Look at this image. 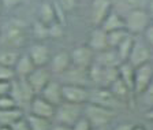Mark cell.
<instances>
[{"label":"cell","instance_id":"cell-33","mask_svg":"<svg viewBox=\"0 0 153 130\" xmlns=\"http://www.w3.org/2000/svg\"><path fill=\"white\" fill-rule=\"evenodd\" d=\"M15 78L13 67H7L0 64V81H13Z\"/></svg>","mask_w":153,"mask_h":130},{"label":"cell","instance_id":"cell-17","mask_svg":"<svg viewBox=\"0 0 153 130\" xmlns=\"http://www.w3.org/2000/svg\"><path fill=\"white\" fill-rule=\"evenodd\" d=\"M94 62L102 67H118L122 63L114 48H107L94 55Z\"/></svg>","mask_w":153,"mask_h":130},{"label":"cell","instance_id":"cell-9","mask_svg":"<svg viewBox=\"0 0 153 130\" xmlns=\"http://www.w3.org/2000/svg\"><path fill=\"white\" fill-rule=\"evenodd\" d=\"M94 52L88 44L78 45L70 52L71 66L79 67V69H89L94 62Z\"/></svg>","mask_w":153,"mask_h":130},{"label":"cell","instance_id":"cell-8","mask_svg":"<svg viewBox=\"0 0 153 130\" xmlns=\"http://www.w3.org/2000/svg\"><path fill=\"white\" fill-rule=\"evenodd\" d=\"M52 75L53 74L51 73L48 66H38L34 67V70L26 77V81L30 85L34 95H38L42 90V88L52 79Z\"/></svg>","mask_w":153,"mask_h":130},{"label":"cell","instance_id":"cell-20","mask_svg":"<svg viewBox=\"0 0 153 130\" xmlns=\"http://www.w3.org/2000/svg\"><path fill=\"white\" fill-rule=\"evenodd\" d=\"M146 3L148 0H112L114 10H116L122 15L128 13L130 10L146 8Z\"/></svg>","mask_w":153,"mask_h":130},{"label":"cell","instance_id":"cell-43","mask_svg":"<svg viewBox=\"0 0 153 130\" xmlns=\"http://www.w3.org/2000/svg\"><path fill=\"white\" fill-rule=\"evenodd\" d=\"M145 117H146V119H149V121H153V107L148 110V112L145 114Z\"/></svg>","mask_w":153,"mask_h":130},{"label":"cell","instance_id":"cell-45","mask_svg":"<svg viewBox=\"0 0 153 130\" xmlns=\"http://www.w3.org/2000/svg\"><path fill=\"white\" fill-rule=\"evenodd\" d=\"M1 10H3V4H1V0H0V14H1Z\"/></svg>","mask_w":153,"mask_h":130},{"label":"cell","instance_id":"cell-40","mask_svg":"<svg viewBox=\"0 0 153 130\" xmlns=\"http://www.w3.org/2000/svg\"><path fill=\"white\" fill-rule=\"evenodd\" d=\"M49 130H71V126H68V125H64V123H59V122H56L55 125H52L51 129Z\"/></svg>","mask_w":153,"mask_h":130},{"label":"cell","instance_id":"cell-48","mask_svg":"<svg viewBox=\"0 0 153 130\" xmlns=\"http://www.w3.org/2000/svg\"><path fill=\"white\" fill-rule=\"evenodd\" d=\"M92 130H94V129H92Z\"/></svg>","mask_w":153,"mask_h":130},{"label":"cell","instance_id":"cell-14","mask_svg":"<svg viewBox=\"0 0 153 130\" xmlns=\"http://www.w3.org/2000/svg\"><path fill=\"white\" fill-rule=\"evenodd\" d=\"M55 110H56V107L52 105L51 103H48L40 95H36L30 102V114L37 115V117L52 119L55 117Z\"/></svg>","mask_w":153,"mask_h":130},{"label":"cell","instance_id":"cell-16","mask_svg":"<svg viewBox=\"0 0 153 130\" xmlns=\"http://www.w3.org/2000/svg\"><path fill=\"white\" fill-rule=\"evenodd\" d=\"M88 45L92 48L94 54H97V52H101V51H104V49H107V48H108L107 32H105V30H102L100 26H94V29H93L92 32H90Z\"/></svg>","mask_w":153,"mask_h":130},{"label":"cell","instance_id":"cell-3","mask_svg":"<svg viewBox=\"0 0 153 130\" xmlns=\"http://www.w3.org/2000/svg\"><path fill=\"white\" fill-rule=\"evenodd\" d=\"M83 115V104H75V103L62 102L56 105L55 110V119L59 123H64L68 126H73L78 119Z\"/></svg>","mask_w":153,"mask_h":130},{"label":"cell","instance_id":"cell-31","mask_svg":"<svg viewBox=\"0 0 153 130\" xmlns=\"http://www.w3.org/2000/svg\"><path fill=\"white\" fill-rule=\"evenodd\" d=\"M48 34L52 38H59L63 36V25L60 21H55L51 25H48Z\"/></svg>","mask_w":153,"mask_h":130},{"label":"cell","instance_id":"cell-37","mask_svg":"<svg viewBox=\"0 0 153 130\" xmlns=\"http://www.w3.org/2000/svg\"><path fill=\"white\" fill-rule=\"evenodd\" d=\"M59 6L63 10L64 13L66 11H71L75 7V0H59Z\"/></svg>","mask_w":153,"mask_h":130},{"label":"cell","instance_id":"cell-38","mask_svg":"<svg viewBox=\"0 0 153 130\" xmlns=\"http://www.w3.org/2000/svg\"><path fill=\"white\" fill-rule=\"evenodd\" d=\"M11 90V81H0V96L8 95Z\"/></svg>","mask_w":153,"mask_h":130},{"label":"cell","instance_id":"cell-19","mask_svg":"<svg viewBox=\"0 0 153 130\" xmlns=\"http://www.w3.org/2000/svg\"><path fill=\"white\" fill-rule=\"evenodd\" d=\"M34 63L27 55V52L23 55H19L18 61H16L15 66H14V73H15L16 78H26L29 74L34 70Z\"/></svg>","mask_w":153,"mask_h":130},{"label":"cell","instance_id":"cell-34","mask_svg":"<svg viewBox=\"0 0 153 130\" xmlns=\"http://www.w3.org/2000/svg\"><path fill=\"white\" fill-rule=\"evenodd\" d=\"M92 129H93V127L90 126L89 121H88L83 115L73 125V126H71V130H92Z\"/></svg>","mask_w":153,"mask_h":130},{"label":"cell","instance_id":"cell-26","mask_svg":"<svg viewBox=\"0 0 153 130\" xmlns=\"http://www.w3.org/2000/svg\"><path fill=\"white\" fill-rule=\"evenodd\" d=\"M26 119H27V123L30 126V130H49L52 126L51 119L37 117V115L33 114H29L26 117Z\"/></svg>","mask_w":153,"mask_h":130},{"label":"cell","instance_id":"cell-6","mask_svg":"<svg viewBox=\"0 0 153 130\" xmlns=\"http://www.w3.org/2000/svg\"><path fill=\"white\" fill-rule=\"evenodd\" d=\"M89 102L94 103V104H99V105H101V107L109 108V110H114V111L118 107L123 105V103H122L119 99L115 97V95L109 90V88H102V86H100V88H97L90 92Z\"/></svg>","mask_w":153,"mask_h":130},{"label":"cell","instance_id":"cell-29","mask_svg":"<svg viewBox=\"0 0 153 130\" xmlns=\"http://www.w3.org/2000/svg\"><path fill=\"white\" fill-rule=\"evenodd\" d=\"M33 34H34V37L37 38L38 41H42V40L48 38L49 37V34H48V25L40 22L37 19L34 22V25H33Z\"/></svg>","mask_w":153,"mask_h":130},{"label":"cell","instance_id":"cell-35","mask_svg":"<svg viewBox=\"0 0 153 130\" xmlns=\"http://www.w3.org/2000/svg\"><path fill=\"white\" fill-rule=\"evenodd\" d=\"M10 130H30V126H29L27 123V119H26V117L23 115L22 118H19L16 122H14L11 126L8 127Z\"/></svg>","mask_w":153,"mask_h":130},{"label":"cell","instance_id":"cell-42","mask_svg":"<svg viewBox=\"0 0 153 130\" xmlns=\"http://www.w3.org/2000/svg\"><path fill=\"white\" fill-rule=\"evenodd\" d=\"M146 10L150 15H153V0H148L146 3Z\"/></svg>","mask_w":153,"mask_h":130},{"label":"cell","instance_id":"cell-4","mask_svg":"<svg viewBox=\"0 0 153 130\" xmlns=\"http://www.w3.org/2000/svg\"><path fill=\"white\" fill-rule=\"evenodd\" d=\"M150 56H152V49L150 47L145 43L143 38H141V36H135L131 47V51L128 54L127 58V63L133 67H138L141 64L149 63L150 62Z\"/></svg>","mask_w":153,"mask_h":130},{"label":"cell","instance_id":"cell-30","mask_svg":"<svg viewBox=\"0 0 153 130\" xmlns=\"http://www.w3.org/2000/svg\"><path fill=\"white\" fill-rule=\"evenodd\" d=\"M138 97H141V103L149 110L153 107V78L150 81V84L148 85V88L141 93Z\"/></svg>","mask_w":153,"mask_h":130},{"label":"cell","instance_id":"cell-32","mask_svg":"<svg viewBox=\"0 0 153 130\" xmlns=\"http://www.w3.org/2000/svg\"><path fill=\"white\" fill-rule=\"evenodd\" d=\"M13 107H19L16 104V102L13 99V96L10 95H4L0 96V110H6V108H13Z\"/></svg>","mask_w":153,"mask_h":130},{"label":"cell","instance_id":"cell-44","mask_svg":"<svg viewBox=\"0 0 153 130\" xmlns=\"http://www.w3.org/2000/svg\"><path fill=\"white\" fill-rule=\"evenodd\" d=\"M131 130H145V127H142V126H133V127H131Z\"/></svg>","mask_w":153,"mask_h":130},{"label":"cell","instance_id":"cell-25","mask_svg":"<svg viewBox=\"0 0 153 130\" xmlns=\"http://www.w3.org/2000/svg\"><path fill=\"white\" fill-rule=\"evenodd\" d=\"M134 38H135V36L128 34L126 38H123V41H120V44H119L118 47L114 48L115 51H116V54H118V56H119V59H120L122 63L127 61L128 54H130L131 47H133Z\"/></svg>","mask_w":153,"mask_h":130},{"label":"cell","instance_id":"cell-47","mask_svg":"<svg viewBox=\"0 0 153 130\" xmlns=\"http://www.w3.org/2000/svg\"><path fill=\"white\" fill-rule=\"evenodd\" d=\"M150 16H152V21H153V15H150Z\"/></svg>","mask_w":153,"mask_h":130},{"label":"cell","instance_id":"cell-23","mask_svg":"<svg viewBox=\"0 0 153 130\" xmlns=\"http://www.w3.org/2000/svg\"><path fill=\"white\" fill-rule=\"evenodd\" d=\"M108 88H109V90H111V92L115 95V97L119 99L122 103L127 102L128 96L133 95V92H131L130 89L127 88V85H126V84H124L120 78L115 79V81L108 86Z\"/></svg>","mask_w":153,"mask_h":130},{"label":"cell","instance_id":"cell-39","mask_svg":"<svg viewBox=\"0 0 153 130\" xmlns=\"http://www.w3.org/2000/svg\"><path fill=\"white\" fill-rule=\"evenodd\" d=\"M22 3V0H1L3 8H15Z\"/></svg>","mask_w":153,"mask_h":130},{"label":"cell","instance_id":"cell-46","mask_svg":"<svg viewBox=\"0 0 153 130\" xmlns=\"http://www.w3.org/2000/svg\"><path fill=\"white\" fill-rule=\"evenodd\" d=\"M0 130H10L8 127H3V126H0Z\"/></svg>","mask_w":153,"mask_h":130},{"label":"cell","instance_id":"cell-36","mask_svg":"<svg viewBox=\"0 0 153 130\" xmlns=\"http://www.w3.org/2000/svg\"><path fill=\"white\" fill-rule=\"evenodd\" d=\"M142 36H143L145 43L150 47V49H153V21L148 25V28L145 29V32L142 33Z\"/></svg>","mask_w":153,"mask_h":130},{"label":"cell","instance_id":"cell-21","mask_svg":"<svg viewBox=\"0 0 153 130\" xmlns=\"http://www.w3.org/2000/svg\"><path fill=\"white\" fill-rule=\"evenodd\" d=\"M38 21L45 25H51L52 22L57 21V11L56 7L52 3L42 1L38 7Z\"/></svg>","mask_w":153,"mask_h":130},{"label":"cell","instance_id":"cell-28","mask_svg":"<svg viewBox=\"0 0 153 130\" xmlns=\"http://www.w3.org/2000/svg\"><path fill=\"white\" fill-rule=\"evenodd\" d=\"M130 33L126 29H118V30H112L107 33V40H108V48H116L123 38H126Z\"/></svg>","mask_w":153,"mask_h":130},{"label":"cell","instance_id":"cell-11","mask_svg":"<svg viewBox=\"0 0 153 130\" xmlns=\"http://www.w3.org/2000/svg\"><path fill=\"white\" fill-rule=\"evenodd\" d=\"M114 8L112 0H93L90 6V21L93 26H100L104 18Z\"/></svg>","mask_w":153,"mask_h":130},{"label":"cell","instance_id":"cell-2","mask_svg":"<svg viewBox=\"0 0 153 130\" xmlns=\"http://www.w3.org/2000/svg\"><path fill=\"white\" fill-rule=\"evenodd\" d=\"M83 117L89 121L93 129H100L109 123L115 118V111L109 108L101 107L94 103H85L83 104Z\"/></svg>","mask_w":153,"mask_h":130},{"label":"cell","instance_id":"cell-41","mask_svg":"<svg viewBox=\"0 0 153 130\" xmlns=\"http://www.w3.org/2000/svg\"><path fill=\"white\" fill-rule=\"evenodd\" d=\"M131 127H133V125H130V123H120L115 127L114 130H131Z\"/></svg>","mask_w":153,"mask_h":130},{"label":"cell","instance_id":"cell-13","mask_svg":"<svg viewBox=\"0 0 153 130\" xmlns=\"http://www.w3.org/2000/svg\"><path fill=\"white\" fill-rule=\"evenodd\" d=\"M27 55L30 56V59L33 61L36 67L48 66L49 59H51V56H52L48 45H45L44 43H41V41L30 45V48H29V51H27Z\"/></svg>","mask_w":153,"mask_h":130},{"label":"cell","instance_id":"cell-24","mask_svg":"<svg viewBox=\"0 0 153 130\" xmlns=\"http://www.w3.org/2000/svg\"><path fill=\"white\" fill-rule=\"evenodd\" d=\"M118 71H119V78L123 81L127 88L133 92V84H134V67L130 66L127 62H123L118 66ZM134 95V93H133Z\"/></svg>","mask_w":153,"mask_h":130},{"label":"cell","instance_id":"cell-7","mask_svg":"<svg viewBox=\"0 0 153 130\" xmlns=\"http://www.w3.org/2000/svg\"><path fill=\"white\" fill-rule=\"evenodd\" d=\"M63 102L75 103V104H85L89 102L90 90L88 86L74 85V84H63L62 85Z\"/></svg>","mask_w":153,"mask_h":130},{"label":"cell","instance_id":"cell-18","mask_svg":"<svg viewBox=\"0 0 153 130\" xmlns=\"http://www.w3.org/2000/svg\"><path fill=\"white\" fill-rule=\"evenodd\" d=\"M100 28L105 32H112V30H118V29H126L124 28V18L120 13H118L116 10L112 8L109 11V14L104 18V21L101 22Z\"/></svg>","mask_w":153,"mask_h":130},{"label":"cell","instance_id":"cell-27","mask_svg":"<svg viewBox=\"0 0 153 130\" xmlns=\"http://www.w3.org/2000/svg\"><path fill=\"white\" fill-rule=\"evenodd\" d=\"M19 55L21 54L15 49H3V51H0V64L14 69Z\"/></svg>","mask_w":153,"mask_h":130},{"label":"cell","instance_id":"cell-15","mask_svg":"<svg viewBox=\"0 0 153 130\" xmlns=\"http://www.w3.org/2000/svg\"><path fill=\"white\" fill-rule=\"evenodd\" d=\"M38 95L42 99H45L48 103H51L52 105H59L63 102V93H62V84L59 81L51 79L47 85L42 88V90Z\"/></svg>","mask_w":153,"mask_h":130},{"label":"cell","instance_id":"cell-5","mask_svg":"<svg viewBox=\"0 0 153 130\" xmlns=\"http://www.w3.org/2000/svg\"><path fill=\"white\" fill-rule=\"evenodd\" d=\"M153 78V66L149 63L141 64L138 67H134V84H133V93L135 97L148 88Z\"/></svg>","mask_w":153,"mask_h":130},{"label":"cell","instance_id":"cell-12","mask_svg":"<svg viewBox=\"0 0 153 130\" xmlns=\"http://www.w3.org/2000/svg\"><path fill=\"white\" fill-rule=\"evenodd\" d=\"M48 67L51 70L52 74L56 75H62L71 67V58H70V52L67 51H59L55 55H52L49 59Z\"/></svg>","mask_w":153,"mask_h":130},{"label":"cell","instance_id":"cell-1","mask_svg":"<svg viewBox=\"0 0 153 130\" xmlns=\"http://www.w3.org/2000/svg\"><path fill=\"white\" fill-rule=\"evenodd\" d=\"M124 18V28L130 34L133 36H142L145 29L152 22V16L148 13L146 8H135L130 10L128 13L123 15Z\"/></svg>","mask_w":153,"mask_h":130},{"label":"cell","instance_id":"cell-10","mask_svg":"<svg viewBox=\"0 0 153 130\" xmlns=\"http://www.w3.org/2000/svg\"><path fill=\"white\" fill-rule=\"evenodd\" d=\"M4 37H6V41L10 45L21 47L26 40V30L23 22H19V21L10 22V25L7 26L6 32H4Z\"/></svg>","mask_w":153,"mask_h":130},{"label":"cell","instance_id":"cell-22","mask_svg":"<svg viewBox=\"0 0 153 130\" xmlns=\"http://www.w3.org/2000/svg\"><path fill=\"white\" fill-rule=\"evenodd\" d=\"M22 117H23V112L19 107L0 110V126L10 127L14 122H16L19 118H22Z\"/></svg>","mask_w":153,"mask_h":130}]
</instances>
